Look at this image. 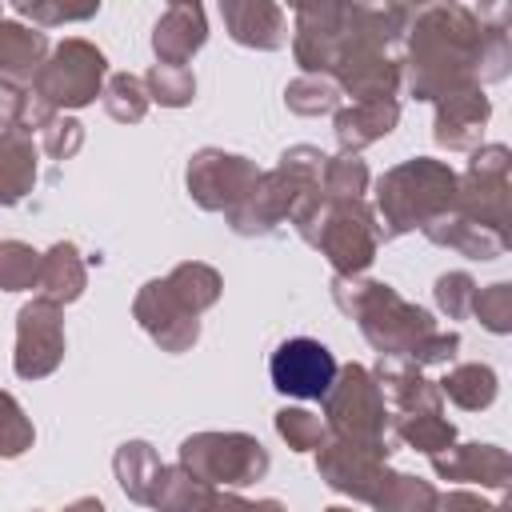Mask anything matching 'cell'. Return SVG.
Returning <instances> with one entry per match:
<instances>
[{
	"instance_id": "cell-1",
	"label": "cell",
	"mask_w": 512,
	"mask_h": 512,
	"mask_svg": "<svg viewBox=\"0 0 512 512\" xmlns=\"http://www.w3.org/2000/svg\"><path fill=\"white\" fill-rule=\"evenodd\" d=\"M268 372L276 392L296 400H320L336 380V356L312 336H292L272 352Z\"/></svg>"
}]
</instances>
